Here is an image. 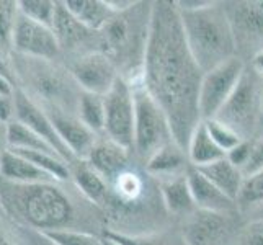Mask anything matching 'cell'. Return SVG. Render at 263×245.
I'll list each match as a JSON object with an SVG mask.
<instances>
[{"label":"cell","mask_w":263,"mask_h":245,"mask_svg":"<svg viewBox=\"0 0 263 245\" xmlns=\"http://www.w3.org/2000/svg\"><path fill=\"white\" fill-rule=\"evenodd\" d=\"M18 16V0H0V48L10 54H13V33Z\"/></svg>","instance_id":"obj_28"},{"label":"cell","mask_w":263,"mask_h":245,"mask_svg":"<svg viewBox=\"0 0 263 245\" xmlns=\"http://www.w3.org/2000/svg\"><path fill=\"white\" fill-rule=\"evenodd\" d=\"M253 69H255L258 74H263V49H260L255 56H253Z\"/></svg>","instance_id":"obj_41"},{"label":"cell","mask_w":263,"mask_h":245,"mask_svg":"<svg viewBox=\"0 0 263 245\" xmlns=\"http://www.w3.org/2000/svg\"><path fill=\"white\" fill-rule=\"evenodd\" d=\"M0 142H2L4 146H5V126L4 124H0Z\"/></svg>","instance_id":"obj_43"},{"label":"cell","mask_w":263,"mask_h":245,"mask_svg":"<svg viewBox=\"0 0 263 245\" xmlns=\"http://www.w3.org/2000/svg\"><path fill=\"white\" fill-rule=\"evenodd\" d=\"M203 123L206 126L208 134L211 136V139L216 142V146L219 147L224 154L231 152L234 147H237L239 144L243 139H246V138H242V136L235 129H232L231 126L222 123L221 120H217V118H213V120H206Z\"/></svg>","instance_id":"obj_30"},{"label":"cell","mask_w":263,"mask_h":245,"mask_svg":"<svg viewBox=\"0 0 263 245\" xmlns=\"http://www.w3.org/2000/svg\"><path fill=\"white\" fill-rule=\"evenodd\" d=\"M0 180L18 185H34L56 181L46 172H43L34 163L18 156L16 152L10 149H5L2 152V157H0Z\"/></svg>","instance_id":"obj_16"},{"label":"cell","mask_w":263,"mask_h":245,"mask_svg":"<svg viewBox=\"0 0 263 245\" xmlns=\"http://www.w3.org/2000/svg\"><path fill=\"white\" fill-rule=\"evenodd\" d=\"M44 111L49 115L61 141L70 150L74 159L77 162H85L98 141V136L88 129L76 113L61 110V108H44Z\"/></svg>","instance_id":"obj_12"},{"label":"cell","mask_w":263,"mask_h":245,"mask_svg":"<svg viewBox=\"0 0 263 245\" xmlns=\"http://www.w3.org/2000/svg\"><path fill=\"white\" fill-rule=\"evenodd\" d=\"M5 146L7 149H16V150H40V152H49V154H59L52 146L44 141L41 136L33 133L26 128L20 121L13 120L5 126ZM61 157V156H59Z\"/></svg>","instance_id":"obj_24"},{"label":"cell","mask_w":263,"mask_h":245,"mask_svg":"<svg viewBox=\"0 0 263 245\" xmlns=\"http://www.w3.org/2000/svg\"><path fill=\"white\" fill-rule=\"evenodd\" d=\"M261 116H263V92H261Z\"/></svg>","instance_id":"obj_47"},{"label":"cell","mask_w":263,"mask_h":245,"mask_svg":"<svg viewBox=\"0 0 263 245\" xmlns=\"http://www.w3.org/2000/svg\"><path fill=\"white\" fill-rule=\"evenodd\" d=\"M159 192L162 196V203L172 214H190L196 210L192 192H190L186 174L177 175L172 178L159 180Z\"/></svg>","instance_id":"obj_21"},{"label":"cell","mask_w":263,"mask_h":245,"mask_svg":"<svg viewBox=\"0 0 263 245\" xmlns=\"http://www.w3.org/2000/svg\"><path fill=\"white\" fill-rule=\"evenodd\" d=\"M263 203V168L257 174L246 177L237 199V204L253 206Z\"/></svg>","instance_id":"obj_33"},{"label":"cell","mask_w":263,"mask_h":245,"mask_svg":"<svg viewBox=\"0 0 263 245\" xmlns=\"http://www.w3.org/2000/svg\"><path fill=\"white\" fill-rule=\"evenodd\" d=\"M134 95V147L144 160L167 144L174 142L168 118L160 105L151 97L142 80L129 82Z\"/></svg>","instance_id":"obj_4"},{"label":"cell","mask_w":263,"mask_h":245,"mask_svg":"<svg viewBox=\"0 0 263 245\" xmlns=\"http://www.w3.org/2000/svg\"><path fill=\"white\" fill-rule=\"evenodd\" d=\"M242 245H263V219L247 225L242 234Z\"/></svg>","instance_id":"obj_36"},{"label":"cell","mask_w":263,"mask_h":245,"mask_svg":"<svg viewBox=\"0 0 263 245\" xmlns=\"http://www.w3.org/2000/svg\"><path fill=\"white\" fill-rule=\"evenodd\" d=\"M178 13L190 52L203 72L235 58L237 41L224 7L210 2L198 10H178Z\"/></svg>","instance_id":"obj_3"},{"label":"cell","mask_w":263,"mask_h":245,"mask_svg":"<svg viewBox=\"0 0 263 245\" xmlns=\"http://www.w3.org/2000/svg\"><path fill=\"white\" fill-rule=\"evenodd\" d=\"M15 120V98L13 95H0V124L7 126Z\"/></svg>","instance_id":"obj_38"},{"label":"cell","mask_w":263,"mask_h":245,"mask_svg":"<svg viewBox=\"0 0 263 245\" xmlns=\"http://www.w3.org/2000/svg\"><path fill=\"white\" fill-rule=\"evenodd\" d=\"M77 118L95 134L105 133V100L103 97L80 90L77 102Z\"/></svg>","instance_id":"obj_25"},{"label":"cell","mask_w":263,"mask_h":245,"mask_svg":"<svg viewBox=\"0 0 263 245\" xmlns=\"http://www.w3.org/2000/svg\"><path fill=\"white\" fill-rule=\"evenodd\" d=\"M105 134L121 147H134V95L123 76L105 97Z\"/></svg>","instance_id":"obj_6"},{"label":"cell","mask_w":263,"mask_h":245,"mask_svg":"<svg viewBox=\"0 0 263 245\" xmlns=\"http://www.w3.org/2000/svg\"><path fill=\"white\" fill-rule=\"evenodd\" d=\"M198 170L201 172L213 185L219 188L224 195H228L231 199L237 201L246 177H243L242 170L239 167H235L228 157H222Z\"/></svg>","instance_id":"obj_20"},{"label":"cell","mask_w":263,"mask_h":245,"mask_svg":"<svg viewBox=\"0 0 263 245\" xmlns=\"http://www.w3.org/2000/svg\"><path fill=\"white\" fill-rule=\"evenodd\" d=\"M0 203L15 225L41 232L74 229V201L59 181L18 185L0 180Z\"/></svg>","instance_id":"obj_2"},{"label":"cell","mask_w":263,"mask_h":245,"mask_svg":"<svg viewBox=\"0 0 263 245\" xmlns=\"http://www.w3.org/2000/svg\"><path fill=\"white\" fill-rule=\"evenodd\" d=\"M16 85L4 76H0V95H13Z\"/></svg>","instance_id":"obj_40"},{"label":"cell","mask_w":263,"mask_h":245,"mask_svg":"<svg viewBox=\"0 0 263 245\" xmlns=\"http://www.w3.org/2000/svg\"><path fill=\"white\" fill-rule=\"evenodd\" d=\"M5 149H7V147H4V146H0V157H2V152H4Z\"/></svg>","instance_id":"obj_45"},{"label":"cell","mask_w":263,"mask_h":245,"mask_svg":"<svg viewBox=\"0 0 263 245\" xmlns=\"http://www.w3.org/2000/svg\"><path fill=\"white\" fill-rule=\"evenodd\" d=\"M250 147H252V142H249L247 139H243L237 147H234L231 152L226 154V157H228L235 167H239L240 170L243 168V165L247 163L249 160V156H250Z\"/></svg>","instance_id":"obj_37"},{"label":"cell","mask_w":263,"mask_h":245,"mask_svg":"<svg viewBox=\"0 0 263 245\" xmlns=\"http://www.w3.org/2000/svg\"><path fill=\"white\" fill-rule=\"evenodd\" d=\"M203 74L190 52L175 2L151 4L141 80L167 115L174 141L185 150L201 123L198 95Z\"/></svg>","instance_id":"obj_1"},{"label":"cell","mask_w":263,"mask_h":245,"mask_svg":"<svg viewBox=\"0 0 263 245\" xmlns=\"http://www.w3.org/2000/svg\"><path fill=\"white\" fill-rule=\"evenodd\" d=\"M13 98H15V120L25 124L26 128L31 129L33 133L41 136L49 146L56 149V152L69 163V165H74L77 160L70 154V150L64 146V142L61 141L56 128H54L49 115L44 111V108L38 102H34V100L20 87L15 88Z\"/></svg>","instance_id":"obj_10"},{"label":"cell","mask_w":263,"mask_h":245,"mask_svg":"<svg viewBox=\"0 0 263 245\" xmlns=\"http://www.w3.org/2000/svg\"><path fill=\"white\" fill-rule=\"evenodd\" d=\"M186 156H188L190 165L195 168H201L226 157V154L216 146V142L211 139V136L206 131L204 123L201 121L195 128L192 138L188 141Z\"/></svg>","instance_id":"obj_22"},{"label":"cell","mask_w":263,"mask_h":245,"mask_svg":"<svg viewBox=\"0 0 263 245\" xmlns=\"http://www.w3.org/2000/svg\"><path fill=\"white\" fill-rule=\"evenodd\" d=\"M138 8H139V4H138ZM138 8H136V12H138ZM131 10L123 12V13H115L111 20L98 31L100 38H102L103 52L106 54V56L111 58V61L115 62V64L120 59L131 61L133 56H136L138 48L141 51H146L149 23L141 25L136 20H133V23H131L129 22L131 20L129 18Z\"/></svg>","instance_id":"obj_7"},{"label":"cell","mask_w":263,"mask_h":245,"mask_svg":"<svg viewBox=\"0 0 263 245\" xmlns=\"http://www.w3.org/2000/svg\"><path fill=\"white\" fill-rule=\"evenodd\" d=\"M110 192L115 195L118 203H136L144 193V180L139 174L128 168L115 180V183L110 186Z\"/></svg>","instance_id":"obj_26"},{"label":"cell","mask_w":263,"mask_h":245,"mask_svg":"<svg viewBox=\"0 0 263 245\" xmlns=\"http://www.w3.org/2000/svg\"><path fill=\"white\" fill-rule=\"evenodd\" d=\"M70 180L92 204H105L110 201V186L87 162H76L70 165Z\"/></svg>","instance_id":"obj_19"},{"label":"cell","mask_w":263,"mask_h":245,"mask_svg":"<svg viewBox=\"0 0 263 245\" xmlns=\"http://www.w3.org/2000/svg\"><path fill=\"white\" fill-rule=\"evenodd\" d=\"M188 168H190V162H188L186 150L181 149L175 141L159 149L146 160L147 174L156 177L157 180L183 175L186 174Z\"/></svg>","instance_id":"obj_18"},{"label":"cell","mask_w":263,"mask_h":245,"mask_svg":"<svg viewBox=\"0 0 263 245\" xmlns=\"http://www.w3.org/2000/svg\"><path fill=\"white\" fill-rule=\"evenodd\" d=\"M261 113V93L257 88V82L247 72L235 88L228 103L222 106L216 118L231 126L242 138L249 134L257 123V116Z\"/></svg>","instance_id":"obj_8"},{"label":"cell","mask_w":263,"mask_h":245,"mask_svg":"<svg viewBox=\"0 0 263 245\" xmlns=\"http://www.w3.org/2000/svg\"><path fill=\"white\" fill-rule=\"evenodd\" d=\"M181 235L186 245H226L231 235L229 216L198 211Z\"/></svg>","instance_id":"obj_13"},{"label":"cell","mask_w":263,"mask_h":245,"mask_svg":"<svg viewBox=\"0 0 263 245\" xmlns=\"http://www.w3.org/2000/svg\"><path fill=\"white\" fill-rule=\"evenodd\" d=\"M64 5L88 30L98 33L113 18V12L105 0H66Z\"/></svg>","instance_id":"obj_23"},{"label":"cell","mask_w":263,"mask_h":245,"mask_svg":"<svg viewBox=\"0 0 263 245\" xmlns=\"http://www.w3.org/2000/svg\"><path fill=\"white\" fill-rule=\"evenodd\" d=\"M2 213H4V208H2V203H0V217H2Z\"/></svg>","instance_id":"obj_46"},{"label":"cell","mask_w":263,"mask_h":245,"mask_svg":"<svg viewBox=\"0 0 263 245\" xmlns=\"http://www.w3.org/2000/svg\"><path fill=\"white\" fill-rule=\"evenodd\" d=\"M234 20L240 30L263 34V2H240L235 5Z\"/></svg>","instance_id":"obj_27"},{"label":"cell","mask_w":263,"mask_h":245,"mask_svg":"<svg viewBox=\"0 0 263 245\" xmlns=\"http://www.w3.org/2000/svg\"><path fill=\"white\" fill-rule=\"evenodd\" d=\"M13 54L33 59L54 61L61 52L56 34L52 28L20 13L13 33Z\"/></svg>","instance_id":"obj_11"},{"label":"cell","mask_w":263,"mask_h":245,"mask_svg":"<svg viewBox=\"0 0 263 245\" xmlns=\"http://www.w3.org/2000/svg\"><path fill=\"white\" fill-rule=\"evenodd\" d=\"M106 237L113 239L120 245H186L183 235L175 237V235L167 234H146V235H129L118 231L105 232Z\"/></svg>","instance_id":"obj_29"},{"label":"cell","mask_w":263,"mask_h":245,"mask_svg":"<svg viewBox=\"0 0 263 245\" xmlns=\"http://www.w3.org/2000/svg\"><path fill=\"white\" fill-rule=\"evenodd\" d=\"M261 168H263V138L252 142L250 156H249L247 163L242 168V174L243 177H249L252 174H257Z\"/></svg>","instance_id":"obj_35"},{"label":"cell","mask_w":263,"mask_h":245,"mask_svg":"<svg viewBox=\"0 0 263 245\" xmlns=\"http://www.w3.org/2000/svg\"><path fill=\"white\" fill-rule=\"evenodd\" d=\"M70 76L82 92L105 97L121 76L118 67L103 51H92L80 56L70 67Z\"/></svg>","instance_id":"obj_9"},{"label":"cell","mask_w":263,"mask_h":245,"mask_svg":"<svg viewBox=\"0 0 263 245\" xmlns=\"http://www.w3.org/2000/svg\"><path fill=\"white\" fill-rule=\"evenodd\" d=\"M15 240L20 242V245H56L46 234L36 229L23 228V225H15Z\"/></svg>","instance_id":"obj_34"},{"label":"cell","mask_w":263,"mask_h":245,"mask_svg":"<svg viewBox=\"0 0 263 245\" xmlns=\"http://www.w3.org/2000/svg\"><path fill=\"white\" fill-rule=\"evenodd\" d=\"M129 152L131 150L121 147L120 144L105 138L97 141L85 162L106 181L108 186H111L123 172L131 168Z\"/></svg>","instance_id":"obj_15"},{"label":"cell","mask_w":263,"mask_h":245,"mask_svg":"<svg viewBox=\"0 0 263 245\" xmlns=\"http://www.w3.org/2000/svg\"><path fill=\"white\" fill-rule=\"evenodd\" d=\"M52 31L56 34L61 49H77L85 44L95 31L88 30L72 15L64 2H56V13L52 20Z\"/></svg>","instance_id":"obj_17"},{"label":"cell","mask_w":263,"mask_h":245,"mask_svg":"<svg viewBox=\"0 0 263 245\" xmlns=\"http://www.w3.org/2000/svg\"><path fill=\"white\" fill-rule=\"evenodd\" d=\"M20 13L41 25L52 26L54 13H56V2L52 0H18Z\"/></svg>","instance_id":"obj_31"},{"label":"cell","mask_w":263,"mask_h":245,"mask_svg":"<svg viewBox=\"0 0 263 245\" xmlns=\"http://www.w3.org/2000/svg\"><path fill=\"white\" fill-rule=\"evenodd\" d=\"M44 234L56 245H102V237L84 229H56Z\"/></svg>","instance_id":"obj_32"},{"label":"cell","mask_w":263,"mask_h":245,"mask_svg":"<svg viewBox=\"0 0 263 245\" xmlns=\"http://www.w3.org/2000/svg\"><path fill=\"white\" fill-rule=\"evenodd\" d=\"M0 245H13L10 240H7L5 237H2V235H0Z\"/></svg>","instance_id":"obj_44"},{"label":"cell","mask_w":263,"mask_h":245,"mask_svg":"<svg viewBox=\"0 0 263 245\" xmlns=\"http://www.w3.org/2000/svg\"><path fill=\"white\" fill-rule=\"evenodd\" d=\"M102 245H120V243L115 242V240L110 239V237H106V235H103V237H102Z\"/></svg>","instance_id":"obj_42"},{"label":"cell","mask_w":263,"mask_h":245,"mask_svg":"<svg viewBox=\"0 0 263 245\" xmlns=\"http://www.w3.org/2000/svg\"><path fill=\"white\" fill-rule=\"evenodd\" d=\"M0 76H4L10 82L16 85V76H15V69H13V59L12 54L4 51L0 48Z\"/></svg>","instance_id":"obj_39"},{"label":"cell","mask_w":263,"mask_h":245,"mask_svg":"<svg viewBox=\"0 0 263 245\" xmlns=\"http://www.w3.org/2000/svg\"><path fill=\"white\" fill-rule=\"evenodd\" d=\"M243 74H246V69H243L242 61L237 58H232L217 67L204 72L198 95L201 121L213 120L219 115L222 106L228 103V100L240 84Z\"/></svg>","instance_id":"obj_5"},{"label":"cell","mask_w":263,"mask_h":245,"mask_svg":"<svg viewBox=\"0 0 263 245\" xmlns=\"http://www.w3.org/2000/svg\"><path fill=\"white\" fill-rule=\"evenodd\" d=\"M186 180L198 211L231 216V213L237 210V201H234L228 195H224L198 168L190 165V168L186 170Z\"/></svg>","instance_id":"obj_14"}]
</instances>
